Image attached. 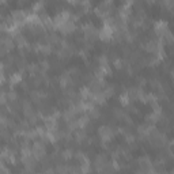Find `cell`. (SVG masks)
Wrapping results in <instances>:
<instances>
[{
	"mask_svg": "<svg viewBox=\"0 0 174 174\" xmlns=\"http://www.w3.org/2000/svg\"><path fill=\"white\" fill-rule=\"evenodd\" d=\"M114 133H116V131H113L112 126H109V125H101L99 128H98V136H99V139L102 141L112 140Z\"/></svg>",
	"mask_w": 174,
	"mask_h": 174,
	"instance_id": "6da1fadb",
	"label": "cell"
},
{
	"mask_svg": "<svg viewBox=\"0 0 174 174\" xmlns=\"http://www.w3.org/2000/svg\"><path fill=\"white\" fill-rule=\"evenodd\" d=\"M169 30V27H167V22L166 21H158L154 23V33H157L158 37H163L164 33Z\"/></svg>",
	"mask_w": 174,
	"mask_h": 174,
	"instance_id": "7a4b0ae2",
	"label": "cell"
},
{
	"mask_svg": "<svg viewBox=\"0 0 174 174\" xmlns=\"http://www.w3.org/2000/svg\"><path fill=\"white\" fill-rule=\"evenodd\" d=\"M10 84H19L22 80H23V75H22V72H17V74H12L10 75Z\"/></svg>",
	"mask_w": 174,
	"mask_h": 174,
	"instance_id": "3957f363",
	"label": "cell"
},
{
	"mask_svg": "<svg viewBox=\"0 0 174 174\" xmlns=\"http://www.w3.org/2000/svg\"><path fill=\"white\" fill-rule=\"evenodd\" d=\"M160 38H163L164 44H167V45H173L174 44V33H172L170 30H167L166 33H164V36L160 37Z\"/></svg>",
	"mask_w": 174,
	"mask_h": 174,
	"instance_id": "277c9868",
	"label": "cell"
},
{
	"mask_svg": "<svg viewBox=\"0 0 174 174\" xmlns=\"http://www.w3.org/2000/svg\"><path fill=\"white\" fill-rule=\"evenodd\" d=\"M103 94H105V97L106 98H110V97H113V94H114V91H116V86L114 84H109V86H106L103 87Z\"/></svg>",
	"mask_w": 174,
	"mask_h": 174,
	"instance_id": "5b68a950",
	"label": "cell"
},
{
	"mask_svg": "<svg viewBox=\"0 0 174 174\" xmlns=\"http://www.w3.org/2000/svg\"><path fill=\"white\" fill-rule=\"evenodd\" d=\"M72 157H74V154H72L71 148H67V150H64V151L60 153V158H61L63 160H68V159H71Z\"/></svg>",
	"mask_w": 174,
	"mask_h": 174,
	"instance_id": "8992f818",
	"label": "cell"
},
{
	"mask_svg": "<svg viewBox=\"0 0 174 174\" xmlns=\"http://www.w3.org/2000/svg\"><path fill=\"white\" fill-rule=\"evenodd\" d=\"M87 114H88V117H90V118H98V117L101 116V113H99V110H98L95 106H93L91 109L87 110Z\"/></svg>",
	"mask_w": 174,
	"mask_h": 174,
	"instance_id": "52a82bcc",
	"label": "cell"
},
{
	"mask_svg": "<svg viewBox=\"0 0 174 174\" xmlns=\"http://www.w3.org/2000/svg\"><path fill=\"white\" fill-rule=\"evenodd\" d=\"M113 114H114V117H116L117 120H124V117H125L126 113H125L122 109H118V107H114V109H113Z\"/></svg>",
	"mask_w": 174,
	"mask_h": 174,
	"instance_id": "ba28073f",
	"label": "cell"
},
{
	"mask_svg": "<svg viewBox=\"0 0 174 174\" xmlns=\"http://www.w3.org/2000/svg\"><path fill=\"white\" fill-rule=\"evenodd\" d=\"M136 82H137V84H139V87H143L145 83H147V79L143 78V76H139V78H136Z\"/></svg>",
	"mask_w": 174,
	"mask_h": 174,
	"instance_id": "9c48e42d",
	"label": "cell"
},
{
	"mask_svg": "<svg viewBox=\"0 0 174 174\" xmlns=\"http://www.w3.org/2000/svg\"><path fill=\"white\" fill-rule=\"evenodd\" d=\"M17 3H18V6H19V7H23L26 3H29V0H18Z\"/></svg>",
	"mask_w": 174,
	"mask_h": 174,
	"instance_id": "30bf717a",
	"label": "cell"
},
{
	"mask_svg": "<svg viewBox=\"0 0 174 174\" xmlns=\"http://www.w3.org/2000/svg\"><path fill=\"white\" fill-rule=\"evenodd\" d=\"M145 3H147L148 6H153V4H155V3H157V0H145Z\"/></svg>",
	"mask_w": 174,
	"mask_h": 174,
	"instance_id": "8fae6325",
	"label": "cell"
}]
</instances>
